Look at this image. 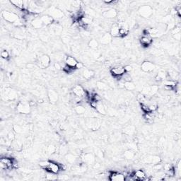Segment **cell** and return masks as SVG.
<instances>
[{
  "label": "cell",
  "mask_w": 181,
  "mask_h": 181,
  "mask_svg": "<svg viewBox=\"0 0 181 181\" xmlns=\"http://www.w3.org/2000/svg\"><path fill=\"white\" fill-rule=\"evenodd\" d=\"M7 139L9 140H10L11 142L12 141L14 140L15 139H16V135H15L14 133V131H10V132H9V133L7 134Z\"/></svg>",
  "instance_id": "46"
},
{
  "label": "cell",
  "mask_w": 181,
  "mask_h": 181,
  "mask_svg": "<svg viewBox=\"0 0 181 181\" xmlns=\"http://www.w3.org/2000/svg\"><path fill=\"white\" fill-rule=\"evenodd\" d=\"M161 158L157 155H147L144 156L142 159V162L147 165H154L161 163Z\"/></svg>",
  "instance_id": "8"
},
{
  "label": "cell",
  "mask_w": 181,
  "mask_h": 181,
  "mask_svg": "<svg viewBox=\"0 0 181 181\" xmlns=\"http://www.w3.org/2000/svg\"><path fill=\"white\" fill-rule=\"evenodd\" d=\"M65 63L67 66L72 67V68H76L78 61L76 60L75 57L72 56H66L65 57Z\"/></svg>",
  "instance_id": "21"
},
{
  "label": "cell",
  "mask_w": 181,
  "mask_h": 181,
  "mask_svg": "<svg viewBox=\"0 0 181 181\" xmlns=\"http://www.w3.org/2000/svg\"><path fill=\"white\" fill-rule=\"evenodd\" d=\"M38 62L39 64L40 67H41V68H48V67L50 65L51 63L50 57L46 54L40 55V56L39 57Z\"/></svg>",
  "instance_id": "9"
},
{
  "label": "cell",
  "mask_w": 181,
  "mask_h": 181,
  "mask_svg": "<svg viewBox=\"0 0 181 181\" xmlns=\"http://www.w3.org/2000/svg\"><path fill=\"white\" fill-rule=\"evenodd\" d=\"M177 84V81L170 80V79H167V80H165V82H164V85L170 86V87H173L174 88L176 87Z\"/></svg>",
  "instance_id": "45"
},
{
  "label": "cell",
  "mask_w": 181,
  "mask_h": 181,
  "mask_svg": "<svg viewBox=\"0 0 181 181\" xmlns=\"http://www.w3.org/2000/svg\"><path fill=\"white\" fill-rule=\"evenodd\" d=\"M0 168L1 170H9L13 168V158L5 156H1L0 160Z\"/></svg>",
  "instance_id": "4"
},
{
  "label": "cell",
  "mask_w": 181,
  "mask_h": 181,
  "mask_svg": "<svg viewBox=\"0 0 181 181\" xmlns=\"http://www.w3.org/2000/svg\"><path fill=\"white\" fill-rule=\"evenodd\" d=\"M11 146L13 149L16 150V151H20V150L22 149L23 144H22V142H21L19 139H15L14 140L11 142Z\"/></svg>",
  "instance_id": "31"
},
{
  "label": "cell",
  "mask_w": 181,
  "mask_h": 181,
  "mask_svg": "<svg viewBox=\"0 0 181 181\" xmlns=\"http://www.w3.org/2000/svg\"><path fill=\"white\" fill-rule=\"evenodd\" d=\"M47 14L53 17L55 20L62 19L65 16V13H64L62 10L57 7H55V6H50L47 10Z\"/></svg>",
  "instance_id": "3"
},
{
  "label": "cell",
  "mask_w": 181,
  "mask_h": 181,
  "mask_svg": "<svg viewBox=\"0 0 181 181\" xmlns=\"http://www.w3.org/2000/svg\"><path fill=\"white\" fill-rule=\"evenodd\" d=\"M70 179L68 175H58V179L57 180H67Z\"/></svg>",
  "instance_id": "52"
},
{
  "label": "cell",
  "mask_w": 181,
  "mask_h": 181,
  "mask_svg": "<svg viewBox=\"0 0 181 181\" xmlns=\"http://www.w3.org/2000/svg\"><path fill=\"white\" fill-rule=\"evenodd\" d=\"M16 110L18 113H21V114H29L31 112V106L29 105V103L18 102L16 105Z\"/></svg>",
  "instance_id": "11"
},
{
  "label": "cell",
  "mask_w": 181,
  "mask_h": 181,
  "mask_svg": "<svg viewBox=\"0 0 181 181\" xmlns=\"http://www.w3.org/2000/svg\"><path fill=\"white\" fill-rule=\"evenodd\" d=\"M94 75H95V72L94 70H91V69H88V68L83 69V70L82 72V76L83 79L89 80V79H92L93 77H94Z\"/></svg>",
  "instance_id": "19"
},
{
  "label": "cell",
  "mask_w": 181,
  "mask_h": 181,
  "mask_svg": "<svg viewBox=\"0 0 181 181\" xmlns=\"http://www.w3.org/2000/svg\"><path fill=\"white\" fill-rule=\"evenodd\" d=\"M146 103H147L148 106H149L150 112H156L158 110V106L156 102H149Z\"/></svg>",
  "instance_id": "40"
},
{
  "label": "cell",
  "mask_w": 181,
  "mask_h": 181,
  "mask_svg": "<svg viewBox=\"0 0 181 181\" xmlns=\"http://www.w3.org/2000/svg\"><path fill=\"white\" fill-rule=\"evenodd\" d=\"M135 127L133 125H128V126L125 127V129L123 130L124 134L128 136H132L135 133Z\"/></svg>",
  "instance_id": "33"
},
{
  "label": "cell",
  "mask_w": 181,
  "mask_h": 181,
  "mask_svg": "<svg viewBox=\"0 0 181 181\" xmlns=\"http://www.w3.org/2000/svg\"><path fill=\"white\" fill-rule=\"evenodd\" d=\"M103 16L104 18H108V19H112L118 16V12L114 9H108L105 10L102 13Z\"/></svg>",
  "instance_id": "17"
},
{
  "label": "cell",
  "mask_w": 181,
  "mask_h": 181,
  "mask_svg": "<svg viewBox=\"0 0 181 181\" xmlns=\"http://www.w3.org/2000/svg\"><path fill=\"white\" fill-rule=\"evenodd\" d=\"M80 157L85 164L92 165L95 163V156L91 153H83Z\"/></svg>",
  "instance_id": "14"
},
{
  "label": "cell",
  "mask_w": 181,
  "mask_h": 181,
  "mask_svg": "<svg viewBox=\"0 0 181 181\" xmlns=\"http://www.w3.org/2000/svg\"><path fill=\"white\" fill-rule=\"evenodd\" d=\"M4 97L6 101H13L18 98V94L13 89L6 88L4 91Z\"/></svg>",
  "instance_id": "13"
},
{
  "label": "cell",
  "mask_w": 181,
  "mask_h": 181,
  "mask_svg": "<svg viewBox=\"0 0 181 181\" xmlns=\"http://www.w3.org/2000/svg\"><path fill=\"white\" fill-rule=\"evenodd\" d=\"M110 72L114 78L122 77L125 73V67H124V66H122V65H117V66L112 67L110 69Z\"/></svg>",
  "instance_id": "12"
},
{
  "label": "cell",
  "mask_w": 181,
  "mask_h": 181,
  "mask_svg": "<svg viewBox=\"0 0 181 181\" xmlns=\"http://www.w3.org/2000/svg\"><path fill=\"white\" fill-rule=\"evenodd\" d=\"M1 16L4 20L8 23H15L16 21L19 19V16L14 12L9 11V10H5L1 13Z\"/></svg>",
  "instance_id": "2"
},
{
  "label": "cell",
  "mask_w": 181,
  "mask_h": 181,
  "mask_svg": "<svg viewBox=\"0 0 181 181\" xmlns=\"http://www.w3.org/2000/svg\"><path fill=\"white\" fill-rule=\"evenodd\" d=\"M158 89H159L158 86L156 85V84L150 86V95L149 96H154V95L158 94Z\"/></svg>",
  "instance_id": "41"
},
{
  "label": "cell",
  "mask_w": 181,
  "mask_h": 181,
  "mask_svg": "<svg viewBox=\"0 0 181 181\" xmlns=\"http://www.w3.org/2000/svg\"><path fill=\"white\" fill-rule=\"evenodd\" d=\"M173 35V38L176 40H178V41L180 40V38H181V33H179L174 34V35Z\"/></svg>",
  "instance_id": "55"
},
{
  "label": "cell",
  "mask_w": 181,
  "mask_h": 181,
  "mask_svg": "<svg viewBox=\"0 0 181 181\" xmlns=\"http://www.w3.org/2000/svg\"><path fill=\"white\" fill-rule=\"evenodd\" d=\"M119 28H120V27H119L118 24H113L110 28L109 33L110 35L113 38H119Z\"/></svg>",
  "instance_id": "27"
},
{
  "label": "cell",
  "mask_w": 181,
  "mask_h": 181,
  "mask_svg": "<svg viewBox=\"0 0 181 181\" xmlns=\"http://www.w3.org/2000/svg\"><path fill=\"white\" fill-rule=\"evenodd\" d=\"M31 25L35 29H40L44 26L43 23L42 21L40 19V17H37V18H34V19L31 22Z\"/></svg>",
  "instance_id": "26"
},
{
  "label": "cell",
  "mask_w": 181,
  "mask_h": 181,
  "mask_svg": "<svg viewBox=\"0 0 181 181\" xmlns=\"http://www.w3.org/2000/svg\"><path fill=\"white\" fill-rule=\"evenodd\" d=\"M96 110L101 115H106L107 113V108H106V106L103 105L102 101L98 102L97 106H96Z\"/></svg>",
  "instance_id": "29"
},
{
  "label": "cell",
  "mask_w": 181,
  "mask_h": 181,
  "mask_svg": "<svg viewBox=\"0 0 181 181\" xmlns=\"http://www.w3.org/2000/svg\"><path fill=\"white\" fill-rule=\"evenodd\" d=\"M124 88L128 91H134L136 89V86L132 82H126L124 83Z\"/></svg>",
  "instance_id": "37"
},
{
  "label": "cell",
  "mask_w": 181,
  "mask_h": 181,
  "mask_svg": "<svg viewBox=\"0 0 181 181\" xmlns=\"http://www.w3.org/2000/svg\"><path fill=\"white\" fill-rule=\"evenodd\" d=\"M56 151H57V147L55 145H53V144H50V145L47 147V150H46L48 154L50 155H52L55 154V153H56Z\"/></svg>",
  "instance_id": "42"
},
{
  "label": "cell",
  "mask_w": 181,
  "mask_h": 181,
  "mask_svg": "<svg viewBox=\"0 0 181 181\" xmlns=\"http://www.w3.org/2000/svg\"><path fill=\"white\" fill-rule=\"evenodd\" d=\"M84 64L82 62H78L77 66H76V69H77V70H81V69H84Z\"/></svg>",
  "instance_id": "56"
},
{
  "label": "cell",
  "mask_w": 181,
  "mask_h": 181,
  "mask_svg": "<svg viewBox=\"0 0 181 181\" xmlns=\"http://www.w3.org/2000/svg\"><path fill=\"white\" fill-rule=\"evenodd\" d=\"M168 77V75L166 72L163 71H160L157 73V75L155 77V80L156 82H162V81H165L167 79Z\"/></svg>",
  "instance_id": "30"
},
{
  "label": "cell",
  "mask_w": 181,
  "mask_h": 181,
  "mask_svg": "<svg viewBox=\"0 0 181 181\" xmlns=\"http://www.w3.org/2000/svg\"><path fill=\"white\" fill-rule=\"evenodd\" d=\"M138 13H139V16L142 18H148L152 16L153 13H154V10L152 7L150 5H142L138 9Z\"/></svg>",
  "instance_id": "1"
},
{
  "label": "cell",
  "mask_w": 181,
  "mask_h": 181,
  "mask_svg": "<svg viewBox=\"0 0 181 181\" xmlns=\"http://www.w3.org/2000/svg\"><path fill=\"white\" fill-rule=\"evenodd\" d=\"M140 107H141V109H142V110L143 112H144V113H148V112H150L149 106H148L147 103H141Z\"/></svg>",
  "instance_id": "47"
},
{
  "label": "cell",
  "mask_w": 181,
  "mask_h": 181,
  "mask_svg": "<svg viewBox=\"0 0 181 181\" xmlns=\"http://www.w3.org/2000/svg\"><path fill=\"white\" fill-rule=\"evenodd\" d=\"M60 153L61 154H63L64 156H65V154H67V153H68V149H67V148L65 146H61L60 147Z\"/></svg>",
  "instance_id": "48"
},
{
  "label": "cell",
  "mask_w": 181,
  "mask_h": 181,
  "mask_svg": "<svg viewBox=\"0 0 181 181\" xmlns=\"http://www.w3.org/2000/svg\"><path fill=\"white\" fill-rule=\"evenodd\" d=\"M108 179L111 181H124L125 176H124V174L120 172L111 171L110 172Z\"/></svg>",
  "instance_id": "16"
},
{
  "label": "cell",
  "mask_w": 181,
  "mask_h": 181,
  "mask_svg": "<svg viewBox=\"0 0 181 181\" xmlns=\"http://www.w3.org/2000/svg\"><path fill=\"white\" fill-rule=\"evenodd\" d=\"M88 45H89V47H90L91 48H92V49H96V48H99V43L96 39L93 38L89 41V43H88Z\"/></svg>",
  "instance_id": "38"
},
{
  "label": "cell",
  "mask_w": 181,
  "mask_h": 181,
  "mask_svg": "<svg viewBox=\"0 0 181 181\" xmlns=\"http://www.w3.org/2000/svg\"><path fill=\"white\" fill-rule=\"evenodd\" d=\"M163 89H164V90L165 91H174V89H175V88L173 87H170V86H168V85H163Z\"/></svg>",
  "instance_id": "53"
},
{
  "label": "cell",
  "mask_w": 181,
  "mask_h": 181,
  "mask_svg": "<svg viewBox=\"0 0 181 181\" xmlns=\"http://www.w3.org/2000/svg\"><path fill=\"white\" fill-rule=\"evenodd\" d=\"M49 163H50V161H40V162L39 165H40V166L41 167V168H43V169H45V168L48 167V164H49Z\"/></svg>",
  "instance_id": "49"
},
{
  "label": "cell",
  "mask_w": 181,
  "mask_h": 181,
  "mask_svg": "<svg viewBox=\"0 0 181 181\" xmlns=\"http://www.w3.org/2000/svg\"><path fill=\"white\" fill-rule=\"evenodd\" d=\"M1 59H2V60H8L10 57L9 53V52L6 50H1Z\"/></svg>",
  "instance_id": "44"
},
{
  "label": "cell",
  "mask_w": 181,
  "mask_h": 181,
  "mask_svg": "<svg viewBox=\"0 0 181 181\" xmlns=\"http://www.w3.org/2000/svg\"><path fill=\"white\" fill-rule=\"evenodd\" d=\"M96 87L99 89V90L103 91H108L111 89V88L107 83H105L103 82H97L96 84Z\"/></svg>",
  "instance_id": "28"
},
{
  "label": "cell",
  "mask_w": 181,
  "mask_h": 181,
  "mask_svg": "<svg viewBox=\"0 0 181 181\" xmlns=\"http://www.w3.org/2000/svg\"><path fill=\"white\" fill-rule=\"evenodd\" d=\"M50 27L52 32H53V33L55 34V35H59L60 34H62V33L63 31L62 26L59 23L54 22L51 26H50Z\"/></svg>",
  "instance_id": "18"
},
{
  "label": "cell",
  "mask_w": 181,
  "mask_h": 181,
  "mask_svg": "<svg viewBox=\"0 0 181 181\" xmlns=\"http://www.w3.org/2000/svg\"><path fill=\"white\" fill-rule=\"evenodd\" d=\"M124 67H125V72H127V73H130L133 70V67H132V65H125Z\"/></svg>",
  "instance_id": "51"
},
{
  "label": "cell",
  "mask_w": 181,
  "mask_h": 181,
  "mask_svg": "<svg viewBox=\"0 0 181 181\" xmlns=\"http://www.w3.org/2000/svg\"><path fill=\"white\" fill-rule=\"evenodd\" d=\"M40 19L42 21L43 23L45 26H51L52 24L55 22V19L53 17L50 16L48 14H44L40 16Z\"/></svg>",
  "instance_id": "22"
},
{
  "label": "cell",
  "mask_w": 181,
  "mask_h": 181,
  "mask_svg": "<svg viewBox=\"0 0 181 181\" xmlns=\"http://www.w3.org/2000/svg\"><path fill=\"white\" fill-rule=\"evenodd\" d=\"M135 156H136L135 152L131 149L126 150V151H125L123 154L124 158L127 160L133 159V158H134V157H135Z\"/></svg>",
  "instance_id": "32"
},
{
  "label": "cell",
  "mask_w": 181,
  "mask_h": 181,
  "mask_svg": "<svg viewBox=\"0 0 181 181\" xmlns=\"http://www.w3.org/2000/svg\"><path fill=\"white\" fill-rule=\"evenodd\" d=\"M48 96L50 102L52 103H57L58 101V100H59V96H58V94L55 90H53V89L48 91Z\"/></svg>",
  "instance_id": "24"
},
{
  "label": "cell",
  "mask_w": 181,
  "mask_h": 181,
  "mask_svg": "<svg viewBox=\"0 0 181 181\" xmlns=\"http://www.w3.org/2000/svg\"><path fill=\"white\" fill-rule=\"evenodd\" d=\"M155 69V65L150 61H144L141 65V70L145 73H149L153 72Z\"/></svg>",
  "instance_id": "15"
},
{
  "label": "cell",
  "mask_w": 181,
  "mask_h": 181,
  "mask_svg": "<svg viewBox=\"0 0 181 181\" xmlns=\"http://www.w3.org/2000/svg\"><path fill=\"white\" fill-rule=\"evenodd\" d=\"M75 112L79 115L84 114L86 113V108L85 106H83L82 104H78L75 106Z\"/></svg>",
  "instance_id": "36"
},
{
  "label": "cell",
  "mask_w": 181,
  "mask_h": 181,
  "mask_svg": "<svg viewBox=\"0 0 181 181\" xmlns=\"http://www.w3.org/2000/svg\"><path fill=\"white\" fill-rule=\"evenodd\" d=\"M45 170H46V172H50V173L55 174H59L60 172L61 171L60 163L58 162L53 161H50L49 164Z\"/></svg>",
  "instance_id": "10"
},
{
  "label": "cell",
  "mask_w": 181,
  "mask_h": 181,
  "mask_svg": "<svg viewBox=\"0 0 181 181\" xmlns=\"http://www.w3.org/2000/svg\"><path fill=\"white\" fill-rule=\"evenodd\" d=\"M88 91L85 90L84 87L80 84H77L72 89V94L79 98H87Z\"/></svg>",
  "instance_id": "7"
},
{
  "label": "cell",
  "mask_w": 181,
  "mask_h": 181,
  "mask_svg": "<svg viewBox=\"0 0 181 181\" xmlns=\"http://www.w3.org/2000/svg\"><path fill=\"white\" fill-rule=\"evenodd\" d=\"M65 159L66 160L67 163L70 164H76L77 159H78V156L74 153H67V154L65 155Z\"/></svg>",
  "instance_id": "23"
},
{
  "label": "cell",
  "mask_w": 181,
  "mask_h": 181,
  "mask_svg": "<svg viewBox=\"0 0 181 181\" xmlns=\"http://www.w3.org/2000/svg\"><path fill=\"white\" fill-rule=\"evenodd\" d=\"M57 174H55L50 172H47L45 175V179L48 180H57L58 179V175H57Z\"/></svg>",
  "instance_id": "39"
},
{
  "label": "cell",
  "mask_w": 181,
  "mask_h": 181,
  "mask_svg": "<svg viewBox=\"0 0 181 181\" xmlns=\"http://www.w3.org/2000/svg\"><path fill=\"white\" fill-rule=\"evenodd\" d=\"M154 112H148L145 113L144 115V119L147 122H152L154 119L155 118V113Z\"/></svg>",
  "instance_id": "34"
},
{
  "label": "cell",
  "mask_w": 181,
  "mask_h": 181,
  "mask_svg": "<svg viewBox=\"0 0 181 181\" xmlns=\"http://www.w3.org/2000/svg\"><path fill=\"white\" fill-rule=\"evenodd\" d=\"M112 40H113V37L110 35L109 33H106L100 38V43L104 45H109L112 42Z\"/></svg>",
  "instance_id": "20"
},
{
  "label": "cell",
  "mask_w": 181,
  "mask_h": 181,
  "mask_svg": "<svg viewBox=\"0 0 181 181\" xmlns=\"http://www.w3.org/2000/svg\"><path fill=\"white\" fill-rule=\"evenodd\" d=\"M139 43L143 47H149L153 43V38L148 33L147 31H144L142 35L139 38Z\"/></svg>",
  "instance_id": "5"
},
{
  "label": "cell",
  "mask_w": 181,
  "mask_h": 181,
  "mask_svg": "<svg viewBox=\"0 0 181 181\" xmlns=\"http://www.w3.org/2000/svg\"><path fill=\"white\" fill-rule=\"evenodd\" d=\"M11 4L13 5L14 7L20 10L24 9L23 6V1H19V0H15V1H10Z\"/></svg>",
  "instance_id": "35"
},
{
  "label": "cell",
  "mask_w": 181,
  "mask_h": 181,
  "mask_svg": "<svg viewBox=\"0 0 181 181\" xmlns=\"http://www.w3.org/2000/svg\"><path fill=\"white\" fill-rule=\"evenodd\" d=\"M54 66H55V68L57 70H62V67L61 64L59 63V62H55V65H54Z\"/></svg>",
  "instance_id": "54"
},
{
  "label": "cell",
  "mask_w": 181,
  "mask_h": 181,
  "mask_svg": "<svg viewBox=\"0 0 181 181\" xmlns=\"http://www.w3.org/2000/svg\"><path fill=\"white\" fill-rule=\"evenodd\" d=\"M96 155L98 158H101V159L103 158V151H101V150L97 149V151H96Z\"/></svg>",
  "instance_id": "50"
},
{
  "label": "cell",
  "mask_w": 181,
  "mask_h": 181,
  "mask_svg": "<svg viewBox=\"0 0 181 181\" xmlns=\"http://www.w3.org/2000/svg\"><path fill=\"white\" fill-rule=\"evenodd\" d=\"M101 120L98 118H87V120H86V125H87L88 128L91 129L92 130H99L100 127H101Z\"/></svg>",
  "instance_id": "6"
},
{
  "label": "cell",
  "mask_w": 181,
  "mask_h": 181,
  "mask_svg": "<svg viewBox=\"0 0 181 181\" xmlns=\"http://www.w3.org/2000/svg\"><path fill=\"white\" fill-rule=\"evenodd\" d=\"M134 175L137 178V180H145V179L147 177L146 172L142 169H139L134 171Z\"/></svg>",
  "instance_id": "25"
},
{
  "label": "cell",
  "mask_w": 181,
  "mask_h": 181,
  "mask_svg": "<svg viewBox=\"0 0 181 181\" xmlns=\"http://www.w3.org/2000/svg\"><path fill=\"white\" fill-rule=\"evenodd\" d=\"M132 76L130 75V73H127V72H125V73L122 76L121 78V80L123 81V82H132Z\"/></svg>",
  "instance_id": "43"
}]
</instances>
